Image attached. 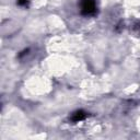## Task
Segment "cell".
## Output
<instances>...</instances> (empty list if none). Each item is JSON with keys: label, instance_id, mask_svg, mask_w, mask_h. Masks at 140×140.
Here are the masks:
<instances>
[{"label": "cell", "instance_id": "obj_1", "mask_svg": "<svg viewBox=\"0 0 140 140\" xmlns=\"http://www.w3.org/2000/svg\"><path fill=\"white\" fill-rule=\"evenodd\" d=\"M94 9H95V3H94L93 0H84V1H83L82 10H83L84 13L90 14L94 11Z\"/></svg>", "mask_w": 140, "mask_h": 140}, {"label": "cell", "instance_id": "obj_2", "mask_svg": "<svg viewBox=\"0 0 140 140\" xmlns=\"http://www.w3.org/2000/svg\"><path fill=\"white\" fill-rule=\"evenodd\" d=\"M84 114L82 113V112H78V113H76V115H75V120H81V119H83L84 118Z\"/></svg>", "mask_w": 140, "mask_h": 140}, {"label": "cell", "instance_id": "obj_3", "mask_svg": "<svg viewBox=\"0 0 140 140\" xmlns=\"http://www.w3.org/2000/svg\"><path fill=\"white\" fill-rule=\"evenodd\" d=\"M26 1L27 0H19V3L20 4H24V3H26Z\"/></svg>", "mask_w": 140, "mask_h": 140}]
</instances>
